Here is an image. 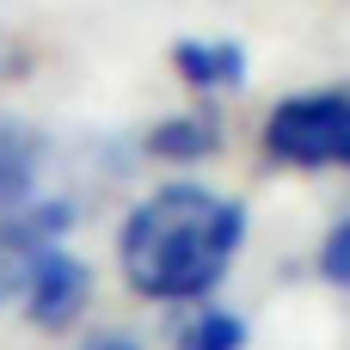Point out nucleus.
Listing matches in <instances>:
<instances>
[{"label":"nucleus","instance_id":"obj_8","mask_svg":"<svg viewBox=\"0 0 350 350\" xmlns=\"http://www.w3.org/2000/svg\"><path fill=\"white\" fill-rule=\"evenodd\" d=\"M320 277L338 283V289H350V215L326 234V246H320Z\"/></svg>","mask_w":350,"mask_h":350},{"label":"nucleus","instance_id":"obj_7","mask_svg":"<svg viewBox=\"0 0 350 350\" xmlns=\"http://www.w3.org/2000/svg\"><path fill=\"white\" fill-rule=\"evenodd\" d=\"M172 350H246V320L228 314V308H203V314L178 332Z\"/></svg>","mask_w":350,"mask_h":350},{"label":"nucleus","instance_id":"obj_5","mask_svg":"<svg viewBox=\"0 0 350 350\" xmlns=\"http://www.w3.org/2000/svg\"><path fill=\"white\" fill-rule=\"evenodd\" d=\"M37 142L18 129V123H0V209H18L31 203V185H37Z\"/></svg>","mask_w":350,"mask_h":350},{"label":"nucleus","instance_id":"obj_4","mask_svg":"<svg viewBox=\"0 0 350 350\" xmlns=\"http://www.w3.org/2000/svg\"><path fill=\"white\" fill-rule=\"evenodd\" d=\"M172 68H178V80L197 86V92H221V86H240V80H246V55H240L234 43H197V37L172 43Z\"/></svg>","mask_w":350,"mask_h":350},{"label":"nucleus","instance_id":"obj_2","mask_svg":"<svg viewBox=\"0 0 350 350\" xmlns=\"http://www.w3.org/2000/svg\"><path fill=\"white\" fill-rule=\"evenodd\" d=\"M265 154L295 172H338L350 166V92L320 86V92H289L265 117Z\"/></svg>","mask_w":350,"mask_h":350},{"label":"nucleus","instance_id":"obj_1","mask_svg":"<svg viewBox=\"0 0 350 350\" xmlns=\"http://www.w3.org/2000/svg\"><path fill=\"white\" fill-rule=\"evenodd\" d=\"M246 246V209L209 185H160L123 221V283L148 301H203Z\"/></svg>","mask_w":350,"mask_h":350},{"label":"nucleus","instance_id":"obj_9","mask_svg":"<svg viewBox=\"0 0 350 350\" xmlns=\"http://www.w3.org/2000/svg\"><path fill=\"white\" fill-rule=\"evenodd\" d=\"M80 350H142L135 338H123V332H98V338H86Z\"/></svg>","mask_w":350,"mask_h":350},{"label":"nucleus","instance_id":"obj_3","mask_svg":"<svg viewBox=\"0 0 350 350\" xmlns=\"http://www.w3.org/2000/svg\"><path fill=\"white\" fill-rule=\"evenodd\" d=\"M86 295H92V277L68 246H43L18 283V301L31 314V326H43V332H68L86 314Z\"/></svg>","mask_w":350,"mask_h":350},{"label":"nucleus","instance_id":"obj_6","mask_svg":"<svg viewBox=\"0 0 350 350\" xmlns=\"http://www.w3.org/2000/svg\"><path fill=\"white\" fill-rule=\"evenodd\" d=\"M148 148H154L160 160H203V154L221 148V129H215L209 117H166V123L148 135Z\"/></svg>","mask_w":350,"mask_h":350}]
</instances>
